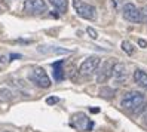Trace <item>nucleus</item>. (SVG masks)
I'll list each match as a JSON object with an SVG mask.
<instances>
[{
	"instance_id": "obj_12",
	"label": "nucleus",
	"mask_w": 147,
	"mask_h": 132,
	"mask_svg": "<svg viewBox=\"0 0 147 132\" xmlns=\"http://www.w3.org/2000/svg\"><path fill=\"white\" fill-rule=\"evenodd\" d=\"M63 64L64 61H58V63L54 64V77L57 82L64 80V70H63Z\"/></svg>"
},
{
	"instance_id": "obj_23",
	"label": "nucleus",
	"mask_w": 147,
	"mask_h": 132,
	"mask_svg": "<svg viewBox=\"0 0 147 132\" xmlns=\"http://www.w3.org/2000/svg\"><path fill=\"white\" fill-rule=\"evenodd\" d=\"M91 113H100V108L95 107V108H91Z\"/></svg>"
},
{
	"instance_id": "obj_24",
	"label": "nucleus",
	"mask_w": 147,
	"mask_h": 132,
	"mask_svg": "<svg viewBox=\"0 0 147 132\" xmlns=\"http://www.w3.org/2000/svg\"><path fill=\"white\" fill-rule=\"evenodd\" d=\"M3 132H11V131H3Z\"/></svg>"
},
{
	"instance_id": "obj_3",
	"label": "nucleus",
	"mask_w": 147,
	"mask_h": 132,
	"mask_svg": "<svg viewBox=\"0 0 147 132\" xmlns=\"http://www.w3.org/2000/svg\"><path fill=\"white\" fill-rule=\"evenodd\" d=\"M28 77H30V80L34 85L42 88V89H48V88L51 86V79H49L48 73L43 68H40V67L33 68L30 71V74H28Z\"/></svg>"
},
{
	"instance_id": "obj_16",
	"label": "nucleus",
	"mask_w": 147,
	"mask_h": 132,
	"mask_svg": "<svg viewBox=\"0 0 147 132\" xmlns=\"http://www.w3.org/2000/svg\"><path fill=\"white\" fill-rule=\"evenodd\" d=\"M0 98H3V100H6V101H11V100H13V94H12L9 89H5V88H2V89H0Z\"/></svg>"
},
{
	"instance_id": "obj_20",
	"label": "nucleus",
	"mask_w": 147,
	"mask_h": 132,
	"mask_svg": "<svg viewBox=\"0 0 147 132\" xmlns=\"http://www.w3.org/2000/svg\"><path fill=\"white\" fill-rule=\"evenodd\" d=\"M138 46L140 48H147V42L143 40V39H138Z\"/></svg>"
},
{
	"instance_id": "obj_8",
	"label": "nucleus",
	"mask_w": 147,
	"mask_h": 132,
	"mask_svg": "<svg viewBox=\"0 0 147 132\" xmlns=\"http://www.w3.org/2000/svg\"><path fill=\"white\" fill-rule=\"evenodd\" d=\"M111 70H113V64H111L110 61H106V63L101 65V70L98 71V74H97V82L98 83L107 82L109 79L111 77Z\"/></svg>"
},
{
	"instance_id": "obj_21",
	"label": "nucleus",
	"mask_w": 147,
	"mask_h": 132,
	"mask_svg": "<svg viewBox=\"0 0 147 132\" xmlns=\"http://www.w3.org/2000/svg\"><path fill=\"white\" fill-rule=\"evenodd\" d=\"M0 63H2V64H6V63H7L6 55H0Z\"/></svg>"
},
{
	"instance_id": "obj_9",
	"label": "nucleus",
	"mask_w": 147,
	"mask_h": 132,
	"mask_svg": "<svg viewBox=\"0 0 147 132\" xmlns=\"http://www.w3.org/2000/svg\"><path fill=\"white\" fill-rule=\"evenodd\" d=\"M37 51L45 55H68L71 52L70 49H64V48H58V46H39Z\"/></svg>"
},
{
	"instance_id": "obj_18",
	"label": "nucleus",
	"mask_w": 147,
	"mask_h": 132,
	"mask_svg": "<svg viewBox=\"0 0 147 132\" xmlns=\"http://www.w3.org/2000/svg\"><path fill=\"white\" fill-rule=\"evenodd\" d=\"M140 18H141L143 22H147V5L140 11Z\"/></svg>"
},
{
	"instance_id": "obj_2",
	"label": "nucleus",
	"mask_w": 147,
	"mask_h": 132,
	"mask_svg": "<svg viewBox=\"0 0 147 132\" xmlns=\"http://www.w3.org/2000/svg\"><path fill=\"white\" fill-rule=\"evenodd\" d=\"M73 9L77 12L80 18L91 20V21L97 18V9L92 5L85 3L83 0H73Z\"/></svg>"
},
{
	"instance_id": "obj_15",
	"label": "nucleus",
	"mask_w": 147,
	"mask_h": 132,
	"mask_svg": "<svg viewBox=\"0 0 147 132\" xmlns=\"http://www.w3.org/2000/svg\"><path fill=\"white\" fill-rule=\"evenodd\" d=\"M100 95L102 96V98H106V100H110V98H113V96H115V91L110 89V88H101Z\"/></svg>"
},
{
	"instance_id": "obj_4",
	"label": "nucleus",
	"mask_w": 147,
	"mask_h": 132,
	"mask_svg": "<svg viewBox=\"0 0 147 132\" xmlns=\"http://www.w3.org/2000/svg\"><path fill=\"white\" fill-rule=\"evenodd\" d=\"M100 64H101V59H100L98 57H95V55L88 57V58H86L83 63L80 64L79 73H80L82 76H91V74H94V73L98 70Z\"/></svg>"
},
{
	"instance_id": "obj_14",
	"label": "nucleus",
	"mask_w": 147,
	"mask_h": 132,
	"mask_svg": "<svg viewBox=\"0 0 147 132\" xmlns=\"http://www.w3.org/2000/svg\"><path fill=\"white\" fill-rule=\"evenodd\" d=\"M122 51L125 52V54H128V55H132L134 52H135V48H134V45H132L131 42L123 40L122 42Z\"/></svg>"
},
{
	"instance_id": "obj_7",
	"label": "nucleus",
	"mask_w": 147,
	"mask_h": 132,
	"mask_svg": "<svg viewBox=\"0 0 147 132\" xmlns=\"http://www.w3.org/2000/svg\"><path fill=\"white\" fill-rule=\"evenodd\" d=\"M122 15L123 18L129 22H141L140 18V11L137 9V6L134 3H126L122 9Z\"/></svg>"
},
{
	"instance_id": "obj_19",
	"label": "nucleus",
	"mask_w": 147,
	"mask_h": 132,
	"mask_svg": "<svg viewBox=\"0 0 147 132\" xmlns=\"http://www.w3.org/2000/svg\"><path fill=\"white\" fill-rule=\"evenodd\" d=\"M57 102H59L58 96H49V98H46V104L48 105H55Z\"/></svg>"
},
{
	"instance_id": "obj_11",
	"label": "nucleus",
	"mask_w": 147,
	"mask_h": 132,
	"mask_svg": "<svg viewBox=\"0 0 147 132\" xmlns=\"http://www.w3.org/2000/svg\"><path fill=\"white\" fill-rule=\"evenodd\" d=\"M134 82L147 91V73H144L143 70H135L134 71Z\"/></svg>"
},
{
	"instance_id": "obj_10",
	"label": "nucleus",
	"mask_w": 147,
	"mask_h": 132,
	"mask_svg": "<svg viewBox=\"0 0 147 132\" xmlns=\"http://www.w3.org/2000/svg\"><path fill=\"white\" fill-rule=\"evenodd\" d=\"M111 76H115L119 82H122L126 79L128 76V70H126V65L123 63H117L113 65V70H111Z\"/></svg>"
},
{
	"instance_id": "obj_22",
	"label": "nucleus",
	"mask_w": 147,
	"mask_h": 132,
	"mask_svg": "<svg viewBox=\"0 0 147 132\" xmlns=\"http://www.w3.org/2000/svg\"><path fill=\"white\" fill-rule=\"evenodd\" d=\"M15 58H21V55L20 54H12L11 55V59H15Z\"/></svg>"
},
{
	"instance_id": "obj_13",
	"label": "nucleus",
	"mask_w": 147,
	"mask_h": 132,
	"mask_svg": "<svg viewBox=\"0 0 147 132\" xmlns=\"http://www.w3.org/2000/svg\"><path fill=\"white\" fill-rule=\"evenodd\" d=\"M49 3L59 12H65L68 7V0H49Z\"/></svg>"
},
{
	"instance_id": "obj_17",
	"label": "nucleus",
	"mask_w": 147,
	"mask_h": 132,
	"mask_svg": "<svg viewBox=\"0 0 147 132\" xmlns=\"http://www.w3.org/2000/svg\"><path fill=\"white\" fill-rule=\"evenodd\" d=\"M86 33L89 34V37H91V39H98V33L95 31L92 27H88V28H86Z\"/></svg>"
},
{
	"instance_id": "obj_5",
	"label": "nucleus",
	"mask_w": 147,
	"mask_h": 132,
	"mask_svg": "<svg viewBox=\"0 0 147 132\" xmlns=\"http://www.w3.org/2000/svg\"><path fill=\"white\" fill-rule=\"evenodd\" d=\"M70 125L76 129H79V131H91L92 126H94V123L89 122L88 116H85V114L79 113V114H74L71 122H70Z\"/></svg>"
},
{
	"instance_id": "obj_6",
	"label": "nucleus",
	"mask_w": 147,
	"mask_h": 132,
	"mask_svg": "<svg viewBox=\"0 0 147 132\" xmlns=\"http://www.w3.org/2000/svg\"><path fill=\"white\" fill-rule=\"evenodd\" d=\"M24 11L28 13H43L46 12V3L45 0H25Z\"/></svg>"
},
{
	"instance_id": "obj_1",
	"label": "nucleus",
	"mask_w": 147,
	"mask_h": 132,
	"mask_svg": "<svg viewBox=\"0 0 147 132\" xmlns=\"http://www.w3.org/2000/svg\"><path fill=\"white\" fill-rule=\"evenodd\" d=\"M120 105H122L125 110H129L135 114L144 111L146 107H147L144 95L141 92H137V91H131V92L125 94V96L122 98V101H120Z\"/></svg>"
}]
</instances>
